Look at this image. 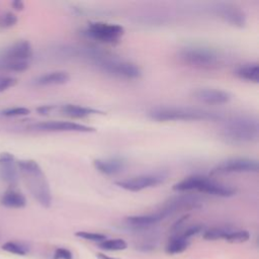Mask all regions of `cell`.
Returning a JSON list of instances; mask_svg holds the SVG:
<instances>
[{"mask_svg": "<svg viewBox=\"0 0 259 259\" xmlns=\"http://www.w3.org/2000/svg\"><path fill=\"white\" fill-rule=\"evenodd\" d=\"M222 135L229 142L236 144L256 142L259 137L258 119L247 114L233 115L223 122Z\"/></svg>", "mask_w": 259, "mask_h": 259, "instance_id": "7a4b0ae2", "label": "cell"}, {"mask_svg": "<svg viewBox=\"0 0 259 259\" xmlns=\"http://www.w3.org/2000/svg\"><path fill=\"white\" fill-rule=\"evenodd\" d=\"M17 16L12 12H5L0 15V27L8 28L17 23Z\"/></svg>", "mask_w": 259, "mask_h": 259, "instance_id": "83f0119b", "label": "cell"}, {"mask_svg": "<svg viewBox=\"0 0 259 259\" xmlns=\"http://www.w3.org/2000/svg\"><path fill=\"white\" fill-rule=\"evenodd\" d=\"M93 165L98 172L104 175H115L124 170L126 162L120 158L95 159Z\"/></svg>", "mask_w": 259, "mask_h": 259, "instance_id": "9a60e30c", "label": "cell"}, {"mask_svg": "<svg viewBox=\"0 0 259 259\" xmlns=\"http://www.w3.org/2000/svg\"><path fill=\"white\" fill-rule=\"evenodd\" d=\"M89 58L102 72L123 79H138L142 76L141 69L134 63L104 56L96 51L89 52Z\"/></svg>", "mask_w": 259, "mask_h": 259, "instance_id": "277c9868", "label": "cell"}, {"mask_svg": "<svg viewBox=\"0 0 259 259\" xmlns=\"http://www.w3.org/2000/svg\"><path fill=\"white\" fill-rule=\"evenodd\" d=\"M75 235L81 239L94 241V242H102L106 240V236L104 234L100 233H92V232H86V231H79L76 232Z\"/></svg>", "mask_w": 259, "mask_h": 259, "instance_id": "4316f807", "label": "cell"}, {"mask_svg": "<svg viewBox=\"0 0 259 259\" xmlns=\"http://www.w3.org/2000/svg\"><path fill=\"white\" fill-rule=\"evenodd\" d=\"M258 172V162L249 158H231L222 161L214 166L211 175H223L231 173H256Z\"/></svg>", "mask_w": 259, "mask_h": 259, "instance_id": "52a82bcc", "label": "cell"}, {"mask_svg": "<svg viewBox=\"0 0 259 259\" xmlns=\"http://www.w3.org/2000/svg\"><path fill=\"white\" fill-rule=\"evenodd\" d=\"M0 202L2 205L9 208H21L26 205V198L20 191L9 189L2 194Z\"/></svg>", "mask_w": 259, "mask_h": 259, "instance_id": "d6986e66", "label": "cell"}, {"mask_svg": "<svg viewBox=\"0 0 259 259\" xmlns=\"http://www.w3.org/2000/svg\"><path fill=\"white\" fill-rule=\"evenodd\" d=\"M29 128L38 131V132H52V133H61V132H75V133H92L95 132V128L86 124L77 123L73 121H62V120H51L42 121L31 124Z\"/></svg>", "mask_w": 259, "mask_h": 259, "instance_id": "30bf717a", "label": "cell"}, {"mask_svg": "<svg viewBox=\"0 0 259 259\" xmlns=\"http://www.w3.org/2000/svg\"><path fill=\"white\" fill-rule=\"evenodd\" d=\"M164 218L165 215L161 211H159L156 213L128 217L126 218V223L135 229H147L158 224Z\"/></svg>", "mask_w": 259, "mask_h": 259, "instance_id": "2e32d148", "label": "cell"}, {"mask_svg": "<svg viewBox=\"0 0 259 259\" xmlns=\"http://www.w3.org/2000/svg\"><path fill=\"white\" fill-rule=\"evenodd\" d=\"M167 175L164 172H155L138 175L124 180L116 181L115 184L120 188L128 191H141L143 189L151 188L162 184L166 180Z\"/></svg>", "mask_w": 259, "mask_h": 259, "instance_id": "ba28073f", "label": "cell"}, {"mask_svg": "<svg viewBox=\"0 0 259 259\" xmlns=\"http://www.w3.org/2000/svg\"><path fill=\"white\" fill-rule=\"evenodd\" d=\"M99 247L106 251H120L127 247V244L122 239H109L99 243Z\"/></svg>", "mask_w": 259, "mask_h": 259, "instance_id": "7402d4cb", "label": "cell"}, {"mask_svg": "<svg viewBox=\"0 0 259 259\" xmlns=\"http://www.w3.org/2000/svg\"><path fill=\"white\" fill-rule=\"evenodd\" d=\"M11 5H12L13 9H15L17 11H21V10L24 9V3L21 0H14V1H12Z\"/></svg>", "mask_w": 259, "mask_h": 259, "instance_id": "d6a6232c", "label": "cell"}, {"mask_svg": "<svg viewBox=\"0 0 259 259\" xmlns=\"http://www.w3.org/2000/svg\"><path fill=\"white\" fill-rule=\"evenodd\" d=\"M232 231L229 227H214L211 229L206 230L203 233V238L205 240H219V239H225L227 234Z\"/></svg>", "mask_w": 259, "mask_h": 259, "instance_id": "603a6c76", "label": "cell"}, {"mask_svg": "<svg viewBox=\"0 0 259 259\" xmlns=\"http://www.w3.org/2000/svg\"><path fill=\"white\" fill-rule=\"evenodd\" d=\"M149 116L158 121L177 120H215L220 115L200 108L182 106H158L149 111Z\"/></svg>", "mask_w": 259, "mask_h": 259, "instance_id": "3957f363", "label": "cell"}, {"mask_svg": "<svg viewBox=\"0 0 259 259\" xmlns=\"http://www.w3.org/2000/svg\"><path fill=\"white\" fill-rule=\"evenodd\" d=\"M32 57V47L27 40H18L6 48L0 55V68L14 63L28 62Z\"/></svg>", "mask_w": 259, "mask_h": 259, "instance_id": "9c48e42d", "label": "cell"}, {"mask_svg": "<svg viewBox=\"0 0 259 259\" xmlns=\"http://www.w3.org/2000/svg\"><path fill=\"white\" fill-rule=\"evenodd\" d=\"M235 74L242 80L253 83L259 82V66L257 63L244 64L236 69Z\"/></svg>", "mask_w": 259, "mask_h": 259, "instance_id": "ffe728a7", "label": "cell"}, {"mask_svg": "<svg viewBox=\"0 0 259 259\" xmlns=\"http://www.w3.org/2000/svg\"><path fill=\"white\" fill-rule=\"evenodd\" d=\"M70 80V75L66 71H54L38 76L34 82L40 86L63 85Z\"/></svg>", "mask_w": 259, "mask_h": 259, "instance_id": "ac0fdd59", "label": "cell"}, {"mask_svg": "<svg viewBox=\"0 0 259 259\" xmlns=\"http://www.w3.org/2000/svg\"><path fill=\"white\" fill-rule=\"evenodd\" d=\"M17 80L13 77H0V92L7 90L8 88L16 85Z\"/></svg>", "mask_w": 259, "mask_h": 259, "instance_id": "f1b7e54d", "label": "cell"}, {"mask_svg": "<svg viewBox=\"0 0 259 259\" xmlns=\"http://www.w3.org/2000/svg\"><path fill=\"white\" fill-rule=\"evenodd\" d=\"M57 106L55 105H42V106H39L36 108V111L39 113V114H42V115H46V114H49L52 112V110L56 109Z\"/></svg>", "mask_w": 259, "mask_h": 259, "instance_id": "1f68e13d", "label": "cell"}, {"mask_svg": "<svg viewBox=\"0 0 259 259\" xmlns=\"http://www.w3.org/2000/svg\"><path fill=\"white\" fill-rule=\"evenodd\" d=\"M57 108L62 114L73 118H83L93 114H104V112L100 110L77 104H64Z\"/></svg>", "mask_w": 259, "mask_h": 259, "instance_id": "e0dca14e", "label": "cell"}, {"mask_svg": "<svg viewBox=\"0 0 259 259\" xmlns=\"http://www.w3.org/2000/svg\"><path fill=\"white\" fill-rule=\"evenodd\" d=\"M203 227L201 225H195V226H191L188 229H186V231L182 234V236L186 239L189 240V238H191L194 235H197L198 233H200L202 231Z\"/></svg>", "mask_w": 259, "mask_h": 259, "instance_id": "4dcf8cb0", "label": "cell"}, {"mask_svg": "<svg viewBox=\"0 0 259 259\" xmlns=\"http://www.w3.org/2000/svg\"><path fill=\"white\" fill-rule=\"evenodd\" d=\"M96 255H97V257H98L99 259H117V258L110 257V256L105 255V254H102V253H98V254H96Z\"/></svg>", "mask_w": 259, "mask_h": 259, "instance_id": "e575fe53", "label": "cell"}, {"mask_svg": "<svg viewBox=\"0 0 259 259\" xmlns=\"http://www.w3.org/2000/svg\"><path fill=\"white\" fill-rule=\"evenodd\" d=\"M1 248L4 251H7V252L12 253V254L20 255V256H24L28 251V249L25 245H23L22 243H19V242H15V241L6 242L2 245Z\"/></svg>", "mask_w": 259, "mask_h": 259, "instance_id": "cb8c5ba5", "label": "cell"}, {"mask_svg": "<svg viewBox=\"0 0 259 259\" xmlns=\"http://www.w3.org/2000/svg\"><path fill=\"white\" fill-rule=\"evenodd\" d=\"M189 245V240L184 238L182 235L175 236L171 238L166 245V252L168 254H178L187 249Z\"/></svg>", "mask_w": 259, "mask_h": 259, "instance_id": "44dd1931", "label": "cell"}, {"mask_svg": "<svg viewBox=\"0 0 259 259\" xmlns=\"http://www.w3.org/2000/svg\"><path fill=\"white\" fill-rule=\"evenodd\" d=\"M192 96L195 100L209 105H219L230 102L232 96L229 92L214 88H199L196 89Z\"/></svg>", "mask_w": 259, "mask_h": 259, "instance_id": "4fadbf2b", "label": "cell"}, {"mask_svg": "<svg viewBox=\"0 0 259 259\" xmlns=\"http://www.w3.org/2000/svg\"><path fill=\"white\" fill-rule=\"evenodd\" d=\"M30 113V110L26 107H10L1 111V114L6 117H17L25 116Z\"/></svg>", "mask_w": 259, "mask_h": 259, "instance_id": "484cf974", "label": "cell"}, {"mask_svg": "<svg viewBox=\"0 0 259 259\" xmlns=\"http://www.w3.org/2000/svg\"><path fill=\"white\" fill-rule=\"evenodd\" d=\"M0 178L10 186H15L18 183L19 171L17 161L8 152L0 154Z\"/></svg>", "mask_w": 259, "mask_h": 259, "instance_id": "8fae6325", "label": "cell"}, {"mask_svg": "<svg viewBox=\"0 0 259 259\" xmlns=\"http://www.w3.org/2000/svg\"><path fill=\"white\" fill-rule=\"evenodd\" d=\"M187 218H188V215H184V217H182L181 219H179V220L172 226V231H177V230L183 225V223L187 220Z\"/></svg>", "mask_w": 259, "mask_h": 259, "instance_id": "836d02e7", "label": "cell"}, {"mask_svg": "<svg viewBox=\"0 0 259 259\" xmlns=\"http://www.w3.org/2000/svg\"><path fill=\"white\" fill-rule=\"evenodd\" d=\"M250 238V234L246 230H236L230 231L224 240L230 243H243L248 241Z\"/></svg>", "mask_w": 259, "mask_h": 259, "instance_id": "d4e9b609", "label": "cell"}, {"mask_svg": "<svg viewBox=\"0 0 259 259\" xmlns=\"http://www.w3.org/2000/svg\"><path fill=\"white\" fill-rule=\"evenodd\" d=\"M84 33L100 42L114 44L124 33V28L119 24L96 21L90 22Z\"/></svg>", "mask_w": 259, "mask_h": 259, "instance_id": "8992f818", "label": "cell"}, {"mask_svg": "<svg viewBox=\"0 0 259 259\" xmlns=\"http://www.w3.org/2000/svg\"><path fill=\"white\" fill-rule=\"evenodd\" d=\"M198 192L207 193L219 197H231L236 194V188L231 185L212 180L208 177H204L201 185L198 188Z\"/></svg>", "mask_w": 259, "mask_h": 259, "instance_id": "5bb4252c", "label": "cell"}, {"mask_svg": "<svg viewBox=\"0 0 259 259\" xmlns=\"http://www.w3.org/2000/svg\"><path fill=\"white\" fill-rule=\"evenodd\" d=\"M178 59L185 65L199 69H212L219 66V54L209 48L189 46L178 52Z\"/></svg>", "mask_w": 259, "mask_h": 259, "instance_id": "5b68a950", "label": "cell"}, {"mask_svg": "<svg viewBox=\"0 0 259 259\" xmlns=\"http://www.w3.org/2000/svg\"><path fill=\"white\" fill-rule=\"evenodd\" d=\"M54 259H73V254L66 248H58L54 253Z\"/></svg>", "mask_w": 259, "mask_h": 259, "instance_id": "f546056e", "label": "cell"}, {"mask_svg": "<svg viewBox=\"0 0 259 259\" xmlns=\"http://www.w3.org/2000/svg\"><path fill=\"white\" fill-rule=\"evenodd\" d=\"M17 167L24 183L34 197V199L44 207H50L53 196L50 184L40 166L31 159L17 161Z\"/></svg>", "mask_w": 259, "mask_h": 259, "instance_id": "6da1fadb", "label": "cell"}, {"mask_svg": "<svg viewBox=\"0 0 259 259\" xmlns=\"http://www.w3.org/2000/svg\"><path fill=\"white\" fill-rule=\"evenodd\" d=\"M217 13L227 22L236 27H244L246 24V15L237 5L232 3H218L214 7Z\"/></svg>", "mask_w": 259, "mask_h": 259, "instance_id": "7c38bea8", "label": "cell"}]
</instances>
